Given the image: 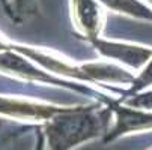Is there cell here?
Wrapping results in <instances>:
<instances>
[{
    "label": "cell",
    "instance_id": "cell-13",
    "mask_svg": "<svg viewBox=\"0 0 152 150\" xmlns=\"http://www.w3.org/2000/svg\"><path fill=\"white\" fill-rule=\"evenodd\" d=\"M151 3H152V0H151Z\"/></svg>",
    "mask_w": 152,
    "mask_h": 150
},
{
    "label": "cell",
    "instance_id": "cell-8",
    "mask_svg": "<svg viewBox=\"0 0 152 150\" xmlns=\"http://www.w3.org/2000/svg\"><path fill=\"white\" fill-rule=\"evenodd\" d=\"M107 8H110L116 12L128 14L136 18H143L148 21H152V9H149L146 5H143L140 0H98Z\"/></svg>",
    "mask_w": 152,
    "mask_h": 150
},
{
    "label": "cell",
    "instance_id": "cell-3",
    "mask_svg": "<svg viewBox=\"0 0 152 150\" xmlns=\"http://www.w3.org/2000/svg\"><path fill=\"white\" fill-rule=\"evenodd\" d=\"M0 71L5 74H12L15 77H21L24 80H32V81H41V83H47V84H54V86H63V87L72 89L75 92L80 93H86V95H94L95 98L99 99V102L102 104H110L113 99L105 98L101 93H95L92 89L84 87L81 84H71L68 81H63L57 77H53L50 74H47L45 71H42L36 66H33L32 63L24 59V56H21L15 51L11 50H3L0 51Z\"/></svg>",
    "mask_w": 152,
    "mask_h": 150
},
{
    "label": "cell",
    "instance_id": "cell-6",
    "mask_svg": "<svg viewBox=\"0 0 152 150\" xmlns=\"http://www.w3.org/2000/svg\"><path fill=\"white\" fill-rule=\"evenodd\" d=\"M74 20L84 33L86 39L91 41L99 38L101 29V9L96 0H72Z\"/></svg>",
    "mask_w": 152,
    "mask_h": 150
},
{
    "label": "cell",
    "instance_id": "cell-7",
    "mask_svg": "<svg viewBox=\"0 0 152 150\" xmlns=\"http://www.w3.org/2000/svg\"><path fill=\"white\" fill-rule=\"evenodd\" d=\"M42 129V125L21 123L0 116V150H5L11 143L27 132H38Z\"/></svg>",
    "mask_w": 152,
    "mask_h": 150
},
{
    "label": "cell",
    "instance_id": "cell-11",
    "mask_svg": "<svg viewBox=\"0 0 152 150\" xmlns=\"http://www.w3.org/2000/svg\"><path fill=\"white\" fill-rule=\"evenodd\" d=\"M35 137H36V143H35L36 146H35V150H44L47 141H45V135H44V132H42V129H39V131L35 134Z\"/></svg>",
    "mask_w": 152,
    "mask_h": 150
},
{
    "label": "cell",
    "instance_id": "cell-12",
    "mask_svg": "<svg viewBox=\"0 0 152 150\" xmlns=\"http://www.w3.org/2000/svg\"><path fill=\"white\" fill-rule=\"evenodd\" d=\"M2 2H3V8H5L6 14L9 15V12H11V6H9V3H8V0H2Z\"/></svg>",
    "mask_w": 152,
    "mask_h": 150
},
{
    "label": "cell",
    "instance_id": "cell-9",
    "mask_svg": "<svg viewBox=\"0 0 152 150\" xmlns=\"http://www.w3.org/2000/svg\"><path fill=\"white\" fill-rule=\"evenodd\" d=\"M152 86V59L145 65V68L142 69V72H139L137 77H134L133 83L129 84V89L124 90L122 98H128V96H134L140 92L148 90V87Z\"/></svg>",
    "mask_w": 152,
    "mask_h": 150
},
{
    "label": "cell",
    "instance_id": "cell-4",
    "mask_svg": "<svg viewBox=\"0 0 152 150\" xmlns=\"http://www.w3.org/2000/svg\"><path fill=\"white\" fill-rule=\"evenodd\" d=\"M108 105L112 107V110L115 113V125L110 128L108 134L104 137L105 144H108L110 141L128 132L152 129V111L129 108V107L119 104L116 99H113Z\"/></svg>",
    "mask_w": 152,
    "mask_h": 150
},
{
    "label": "cell",
    "instance_id": "cell-10",
    "mask_svg": "<svg viewBox=\"0 0 152 150\" xmlns=\"http://www.w3.org/2000/svg\"><path fill=\"white\" fill-rule=\"evenodd\" d=\"M119 104L129 107V108H136V110H143V111H152V90H145L140 92L134 96H128V98H119L116 99Z\"/></svg>",
    "mask_w": 152,
    "mask_h": 150
},
{
    "label": "cell",
    "instance_id": "cell-5",
    "mask_svg": "<svg viewBox=\"0 0 152 150\" xmlns=\"http://www.w3.org/2000/svg\"><path fill=\"white\" fill-rule=\"evenodd\" d=\"M88 42H91L92 47L102 57L124 62L125 65L131 66L134 69H140L152 59L151 48H143V47H137V45H126V44H121V42L102 41L101 38H95Z\"/></svg>",
    "mask_w": 152,
    "mask_h": 150
},
{
    "label": "cell",
    "instance_id": "cell-1",
    "mask_svg": "<svg viewBox=\"0 0 152 150\" xmlns=\"http://www.w3.org/2000/svg\"><path fill=\"white\" fill-rule=\"evenodd\" d=\"M115 113L107 104L62 107V110L44 122L42 132L50 150H71L86 141L105 137L110 131Z\"/></svg>",
    "mask_w": 152,
    "mask_h": 150
},
{
    "label": "cell",
    "instance_id": "cell-2",
    "mask_svg": "<svg viewBox=\"0 0 152 150\" xmlns=\"http://www.w3.org/2000/svg\"><path fill=\"white\" fill-rule=\"evenodd\" d=\"M3 50H11L24 57H29L35 60L36 63H39L41 66H44L47 71H51L53 74L74 77L81 81H89V83L110 81V83H129L131 84L134 80V77L129 72L118 66H113V65H105V63H89V65H83V66H71L68 63L56 60L54 57L42 54L33 48L8 44V42L0 41V51H3Z\"/></svg>",
    "mask_w": 152,
    "mask_h": 150
}]
</instances>
